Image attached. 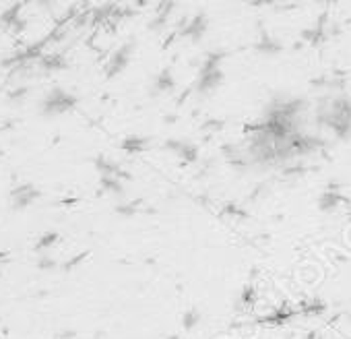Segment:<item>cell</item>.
<instances>
[{
  "instance_id": "7",
  "label": "cell",
  "mask_w": 351,
  "mask_h": 339,
  "mask_svg": "<svg viewBox=\"0 0 351 339\" xmlns=\"http://www.w3.org/2000/svg\"><path fill=\"white\" fill-rule=\"evenodd\" d=\"M38 267L44 269V271H52V269H56V261L44 253V255H40V259H38Z\"/></svg>"
},
{
  "instance_id": "2",
  "label": "cell",
  "mask_w": 351,
  "mask_h": 339,
  "mask_svg": "<svg viewBox=\"0 0 351 339\" xmlns=\"http://www.w3.org/2000/svg\"><path fill=\"white\" fill-rule=\"evenodd\" d=\"M42 197L40 189L36 185H17L15 189H11V209L15 211H21V209H27L29 205H34L38 199Z\"/></svg>"
},
{
  "instance_id": "8",
  "label": "cell",
  "mask_w": 351,
  "mask_h": 339,
  "mask_svg": "<svg viewBox=\"0 0 351 339\" xmlns=\"http://www.w3.org/2000/svg\"><path fill=\"white\" fill-rule=\"evenodd\" d=\"M27 93H29V87H17V89H11V91H9V100H11V102H21Z\"/></svg>"
},
{
  "instance_id": "9",
  "label": "cell",
  "mask_w": 351,
  "mask_h": 339,
  "mask_svg": "<svg viewBox=\"0 0 351 339\" xmlns=\"http://www.w3.org/2000/svg\"><path fill=\"white\" fill-rule=\"evenodd\" d=\"M85 257H87V253H81L79 257H73L71 261H66V263H64V269L69 271V269H73V267H77V265H79V263H81V261H83Z\"/></svg>"
},
{
  "instance_id": "5",
  "label": "cell",
  "mask_w": 351,
  "mask_h": 339,
  "mask_svg": "<svg viewBox=\"0 0 351 339\" xmlns=\"http://www.w3.org/2000/svg\"><path fill=\"white\" fill-rule=\"evenodd\" d=\"M126 62H128V48L124 46V48H120L112 58H110V62H108V75H116V73H120L124 67H126Z\"/></svg>"
},
{
  "instance_id": "6",
  "label": "cell",
  "mask_w": 351,
  "mask_h": 339,
  "mask_svg": "<svg viewBox=\"0 0 351 339\" xmlns=\"http://www.w3.org/2000/svg\"><path fill=\"white\" fill-rule=\"evenodd\" d=\"M58 240H60V234H58V232H46V234H42V236L38 238V242H36L34 248H36L38 255H44V250L52 248Z\"/></svg>"
},
{
  "instance_id": "3",
  "label": "cell",
  "mask_w": 351,
  "mask_h": 339,
  "mask_svg": "<svg viewBox=\"0 0 351 339\" xmlns=\"http://www.w3.org/2000/svg\"><path fill=\"white\" fill-rule=\"evenodd\" d=\"M66 56L62 52H50V54H44L40 60H38V67L44 69L46 73H54V71H62L66 69Z\"/></svg>"
},
{
  "instance_id": "4",
  "label": "cell",
  "mask_w": 351,
  "mask_h": 339,
  "mask_svg": "<svg viewBox=\"0 0 351 339\" xmlns=\"http://www.w3.org/2000/svg\"><path fill=\"white\" fill-rule=\"evenodd\" d=\"M21 11H23V5H21V3H17V5L9 7L7 11H3V15H0V25L11 32V30L23 19V17H21Z\"/></svg>"
},
{
  "instance_id": "1",
  "label": "cell",
  "mask_w": 351,
  "mask_h": 339,
  "mask_svg": "<svg viewBox=\"0 0 351 339\" xmlns=\"http://www.w3.org/2000/svg\"><path fill=\"white\" fill-rule=\"evenodd\" d=\"M77 95H73L71 91L66 89H60V87H54L48 91V95L42 100V106H40V112L44 116H58V114H64L69 110H73L77 106Z\"/></svg>"
}]
</instances>
